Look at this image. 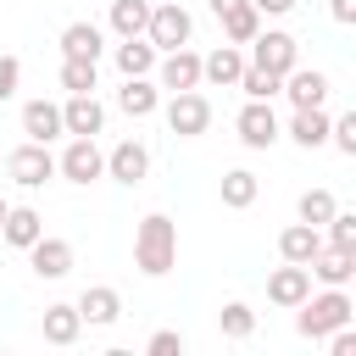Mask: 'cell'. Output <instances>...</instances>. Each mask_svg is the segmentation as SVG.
<instances>
[{"label":"cell","mask_w":356,"mask_h":356,"mask_svg":"<svg viewBox=\"0 0 356 356\" xmlns=\"http://www.w3.org/2000/svg\"><path fill=\"white\" fill-rule=\"evenodd\" d=\"M134 267L145 278H167L178 267V222L167 211L139 217V228H134Z\"/></svg>","instance_id":"1"},{"label":"cell","mask_w":356,"mask_h":356,"mask_svg":"<svg viewBox=\"0 0 356 356\" xmlns=\"http://www.w3.org/2000/svg\"><path fill=\"white\" fill-rule=\"evenodd\" d=\"M356 317V300L345 295V289H328L323 284V295H306L300 306H295V334L300 339H328L334 328H345Z\"/></svg>","instance_id":"2"},{"label":"cell","mask_w":356,"mask_h":356,"mask_svg":"<svg viewBox=\"0 0 356 356\" xmlns=\"http://www.w3.org/2000/svg\"><path fill=\"white\" fill-rule=\"evenodd\" d=\"M234 128H239V145L245 150H273L284 139V122H278L273 100H245V111L234 117Z\"/></svg>","instance_id":"3"},{"label":"cell","mask_w":356,"mask_h":356,"mask_svg":"<svg viewBox=\"0 0 356 356\" xmlns=\"http://www.w3.org/2000/svg\"><path fill=\"white\" fill-rule=\"evenodd\" d=\"M245 61H256V67H267V72L284 78L289 67H300V44H295V33H284V28H256Z\"/></svg>","instance_id":"4"},{"label":"cell","mask_w":356,"mask_h":356,"mask_svg":"<svg viewBox=\"0 0 356 356\" xmlns=\"http://www.w3.org/2000/svg\"><path fill=\"white\" fill-rule=\"evenodd\" d=\"M56 172H61L67 184H95V178H106V150H100L95 139L72 134V139H67V150L56 156Z\"/></svg>","instance_id":"5"},{"label":"cell","mask_w":356,"mask_h":356,"mask_svg":"<svg viewBox=\"0 0 356 356\" xmlns=\"http://www.w3.org/2000/svg\"><path fill=\"white\" fill-rule=\"evenodd\" d=\"M189 33H195V17H189L178 0H167V6H150L145 39H150L156 50H178V44H189Z\"/></svg>","instance_id":"6"},{"label":"cell","mask_w":356,"mask_h":356,"mask_svg":"<svg viewBox=\"0 0 356 356\" xmlns=\"http://www.w3.org/2000/svg\"><path fill=\"white\" fill-rule=\"evenodd\" d=\"M167 128H172L178 139H200V134L211 128V100H206L200 89H178V95L167 100Z\"/></svg>","instance_id":"7"},{"label":"cell","mask_w":356,"mask_h":356,"mask_svg":"<svg viewBox=\"0 0 356 356\" xmlns=\"http://www.w3.org/2000/svg\"><path fill=\"white\" fill-rule=\"evenodd\" d=\"M6 172H11V184H22V189H44L50 178H56V156H50V145H17L11 156H6Z\"/></svg>","instance_id":"8"},{"label":"cell","mask_w":356,"mask_h":356,"mask_svg":"<svg viewBox=\"0 0 356 356\" xmlns=\"http://www.w3.org/2000/svg\"><path fill=\"white\" fill-rule=\"evenodd\" d=\"M156 89H167V95H178V89H200V56H195L189 44L161 50V56H156Z\"/></svg>","instance_id":"9"},{"label":"cell","mask_w":356,"mask_h":356,"mask_svg":"<svg viewBox=\"0 0 356 356\" xmlns=\"http://www.w3.org/2000/svg\"><path fill=\"white\" fill-rule=\"evenodd\" d=\"M106 178H117V184L139 189V184L150 178V150H145L139 139H122V145H111V150H106Z\"/></svg>","instance_id":"10"},{"label":"cell","mask_w":356,"mask_h":356,"mask_svg":"<svg viewBox=\"0 0 356 356\" xmlns=\"http://www.w3.org/2000/svg\"><path fill=\"white\" fill-rule=\"evenodd\" d=\"M328 72H317V67H289L284 72V83H278V95H289V106L300 111V106H323L328 100Z\"/></svg>","instance_id":"11"},{"label":"cell","mask_w":356,"mask_h":356,"mask_svg":"<svg viewBox=\"0 0 356 356\" xmlns=\"http://www.w3.org/2000/svg\"><path fill=\"white\" fill-rule=\"evenodd\" d=\"M306 295H312V273H306L300 261H284V267H273V278H267V300H273V306L295 312Z\"/></svg>","instance_id":"12"},{"label":"cell","mask_w":356,"mask_h":356,"mask_svg":"<svg viewBox=\"0 0 356 356\" xmlns=\"http://www.w3.org/2000/svg\"><path fill=\"white\" fill-rule=\"evenodd\" d=\"M28 267H33L39 278H67V273H72V245L56 239V234H39V239L28 245Z\"/></svg>","instance_id":"13"},{"label":"cell","mask_w":356,"mask_h":356,"mask_svg":"<svg viewBox=\"0 0 356 356\" xmlns=\"http://www.w3.org/2000/svg\"><path fill=\"white\" fill-rule=\"evenodd\" d=\"M306 273L317 278V284H328V289H345L350 278H356V250H339V245H323L312 261H306Z\"/></svg>","instance_id":"14"},{"label":"cell","mask_w":356,"mask_h":356,"mask_svg":"<svg viewBox=\"0 0 356 356\" xmlns=\"http://www.w3.org/2000/svg\"><path fill=\"white\" fill-rule=\"evenodd\" d=\"M245 72V50L239 44H217L211 56H200V83H217V89H234Z\"/></svg>","instance_id":"15"},{"label":"cell","mask_w":356,"mask_h":356,"mask_svg":"<svg viewBox=\"0 0 356 356\" xmlns=\"http://www.w3.org/2000/svg\"><path fill=\"white\" fill-rule=\"evenodd\" d=\"M117 111H122V117H134V122L161 111V89L150 83V72H145V78H122V89H117Z\"/></svg>","instance_id":"16"},{"label":"cell","mask_w":356,"mask_h":356,"mask_svg":"<svg viewBox=\"0 0 356 356\" xmlns=\"http://www.w3.org/2000/svg\"><path fill=\"white\" fill-rule=\"evenodd\" d=\"M61 128H67V134L95 139V134L106 128V106H100L95 95H67V106H61Z\"/></svg>","instance_id":"17"},{"label":"cell","mask_w":356,"mask_h":356,"mask_svg":"<svg viewBox=\"0 0 356 356\" xmlns=\"http://www.w3.org/2000/svg\"><path fill=\"white\" fill-rule=\"evenodd\" d=\"M78 317L95 323V328H111V323L122 317V295H117L111 284H89V289L78 295Z\"/></svg>","instance_id":"18"},{"label":"cell","mask_w":356,"mask_h":356,"mask_svg":"<svg viewBox=\"0 0 356 356\" xmlns=\"http://www.w3.org/2000/svg\"><path fill=\"white\" fill-rule=\"evenodd\" d=\"M22 134H28L33 145L61 139V134H67V128H61V106H56V100H28V106H22Z\"/></svg>","instance_id":"19"},{"label":"cell","mask_w":356,"mask_h":356,"mask_svg":"<svg viewBox=\"0 0 356 356\" xmlns=\"http://www.w3.org/2000/svg\"><path fill=\"white\" fill-rule=\"evenodd\" d=\"M61 56L100 61V56H106V33H100L95 22H67V28H61Z\"/></svg>","instance_id":"20"},{"label":"cell","mask_w":356,"mask_h":356,"mask_svg":"<svg viewBox=\"0 0 356 356\" xmlns=\"http://www.w3.org/2000/svg\"><path fill=\"white\" fill-rule=\"evenodd\" d=\"M284 134H289L300 150H317V145H328V111H323V106H300Z\"/></svg>","instance_id":"21"},{"label":"cell","mask_w":356,"mask_h":356,"mask_svg":"<svg viewBox=\"0 0 356 356\" xmlns=\"http://www.w3.org/2000/svg\"><path fill=\"white\" fill-rule=\"evenodd\" d=\"M39 234H44V217H39L33 206H11V211H6V222H0V239H6L11 250H28Z\"/></svg>","instance_id":"22"},{"label":"cell","mask_w":356,"mask_h":356,"mask_svg":"<svg viewBox=\"0 0 356 356\" xmlns=\"http://www.w3.org/2000/svg\"><path fill=\"white\" fill-rule=\"evenodd\" d=\"M317 250H323V228H312V222H289V228L278 234V256H284V261H300V267H306Z\"/></svg>","instance_id":"23"},{"label":"cell","mask_w":356,"mask_h":356,"mask_svg":"<svg viewBox=\"0 0 356 356\" xmlns=\"http://www.w3.org/2000/svg\"><path fill=\"white\" fill-rule=\"evenodd\" d=\"M156 56H161V50H156L145 33H139V39H122V44H117V72H122V78H145V72H156Z\"/></svg>","instance_id":"24"},{"label":"cell","mask_w":356,"mask_h":356,"mask_svg":"<svg viewBox=\"0 0 356 356\" xmlns=\"http://www.w3.org/2000/svg\"><path fill=\"white\" fill-rule=\"evenodd\" d=\"M78 334H83L78 306H67V300L44 306V339H50V345H78Z\"/></svg>","instance_id":"25"},{"label":"cell","mask_w":356,"mask_h":356,"mask_svg":"<svg viewBox=\"0 0 356 356\" xmlns=\"http://www.w3.org/2000/svg\"><path fill=\"white\" fill-rule=\"evenodd\" d=\"M217 22H222L228 44H250V39H256V28H261V11H256L250 0H234L228 11H217Z\"/></svg>","instance_id":"26"},{"label":"cell","mask_w":356,"mask_h":356,"mask_svg":"<svg viewBox=\"0 0 356 356\" xmlns=\"http://www.w3.org/2000/svg\"><path fill=\"white\" fill-rule=\"evenodd\" d=\"M256 195H261V184H256L250 167H228V172H222V206H228V211L256 206Z\"/></svg>","instance_id":"27"},{"label":"cell","mask_w":356,"mask_h":356,"mask_svg":"<svg viewBox=\"0 0 356 356\" xmlns=\"http://www.w3.org/2000/svg\"><path fill=\"white\" fill-rule=\"evenodd\" d=\"M150 22V0H111V33L117 39H139Z\"/></svg>","instance_id":"28"},{"label":"cell","mask_w":356,"mask_h":356,"mask_svg":"<svg viewBox=\"0 0 356 356\" xmlns=\"http://www.w3.org/2000/svg\"><path fill=\"white\" fill-rule=\"evenodd\" d=\"M95 83H100V61L61 56V89H67V95H95Z\"/></svg>","instance_id":"29"},{"label":"cell","mask_w":356,"mask_h":356,"mask_svg":"<svg viewBox=\"0 0 356 356\" xmlns=\"http://www.w3.org/2000/svg\"><path fill=\"white\" fill-rule=\"evenodd\" d=\"M278 72H267V67H256V61H245V72H239V83L234 89H245V100H273L278 95Z\"/></svg>","instance_id":"30"},{"label":"cell","mask_w":356,"mask_h":356,"mask_svg":"<svg viewBox=\"0 0 356 356\" xmlns=\"http://www.w3.org/2000/svg\"><path fill=\"white\" fill-rule=\"evenodd\" d=\"M334 211H339V200H334L328 189H306V195L295 200V217H300V222H312V228H323Z\"/></svg>","instance_id":"31"},{"label":"cell","mask_w":356,"mask_h":356,"mask_svg":"<svg viewBox=\"0 0 356 356\" xmlns=\"http://www.w3.org/2000/svg\"><path fill=\"white\" fill-rule=\"evenodd\" d=\"M217 328H222V339H250V334H256V312H250L245 300H228V306L217 312Z\"/></svg>","instance_id":"32"},{"label":"cell","mask_w":356,"mask_h":356,"mask_svg":"<svg viewBox=\"0 0 356 356\" xmlns=\"http://www.w3.org/2000/svg\"><path fill=\"white\" fill-rule=\"evenodd\" d=\"M328 234H323V245H339V250H356V211H334L328 222H323Z\"/></svg>","instance_id":"33"},{"label":"cell","mask_w":356,"mask_h":356,"mask_svg":"<svg viewBox=\"0 0 356 356\" xmlns=\"http://www.w3.org/2000/svg\"><path fill=\"white\" fill-rule=\"evenodd\" d=\"M328 139H334L345 156H356V111H345V117H328Z\"/></svg>","instance_id":"34"},{"label":"cell","mask_w":356,"mask_h":356,"mask_svg":"<svg viewBox=\"0 0 356 356\" xmlns=\"http://www.w3.org/2000/svg\"><path fill=\"white\" fill-rule=\"evenodd\" d=\"M145 350H150V356H178V350H184V334H178V328H156V334L145 339Z\"/></svg>","instance_id":"35"},{"label":"cell","mask_w":356,"mask_h":356,"mask_svg":"<svg viewBox=\"0 0 356 356\" xmlns=\"http://www.w3.org/2000/svg\"><path fill=\"white\" fill-rule=\"evenodd\" d=\"M17 83H22V61L17 56H0V100H11Z\"/></svg>","instance_id":"36"},{"label":"cell","mask_w":356,"mask_h":356,"mask_svg":"<svg viewBox=\"0 0 356 356\" xmlns=\"http://www.w3.org/2000/svg\"><path fill=\"white\" fill-rule=\"evenodd\" d=\"M328 350H334V356H356V334H350V323L328 334Z\"/></svg>","instance_id":"37"},{"label":"cell","mask_w":356,"mask_h":356,"mask_svg":"<svg viewBox=\"0 0 356 356\" xmlns=\"http://www.w3.org/2000/svg\"><path fill=\"white\" fill-rule=\"evenodd\" d=\"M250 6H256L261 17H289V11H295V0H250Z\"/></svg>","instance_id":"38"},{"label":"cell","mask_w":356,"mask_h":356,"mask_svg":"<svg viewBox=\"0 0 356 356\" xmlns=\"http://www.w3.org/2000/svg\"><path fill=\"white\" fill-rule=\"evenodd\" d=\"M328 11H334V22H345V28L356 22V0H328Z\"/></svg>","instance_id":"39"},{"label":"cell","mask_w":356,"mask_h":356,"mask_svg":"<svg viewBox=\"0 0 356 356\" xmlns=\"http://www.w3.org/2000/svg\"><path fill=\"white\" fill-rule=\"evenodd\" d=\"M228 6H234V0H211V11H228Z\"/></svg>","instance_id":"40"},{"label":"cell","mask_w":356,"mask_h":356,"mask_svg":"<svg viewBox=\"0 0 356 356\" xmlns=\"http://www.w3.org/2000/svg\"><path fill=\"white\" fill-rule=\"evenodd\" d=\"M6 211H11V206H6V200H0V222H6Z\"/></svg>","instance_id":"41"}]
</instances>
